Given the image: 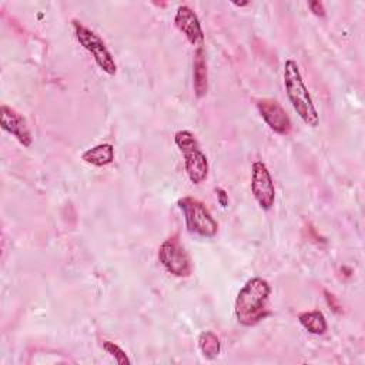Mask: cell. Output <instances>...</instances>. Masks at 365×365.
Listing matches in <instances>:
<instances>
[{
	"label": "cell",
	"mask_w": 365,
	"mask_h": 365,
	"mask_svg": "<svg viewBox=\"0 0 365 365\" xmlns=\"http://www.w3.org/2000/svg\"><path fill=\"white\" fill-rule=\"evenodd\" d=\"M271 295V285L261 277L250 278L238 291L235 298L234 312L238 324L244 327H254L269 315L268 299Z\"/></svg>",
	"instance_id": "6da1fadb"
},
{
	"label": "cell",
	"mask_w": 365,
	"mask_h": 365,
	"mask_svg": "<svg viewBox=\"0 0 365 365\" xmlns=\"http://www.w3.org/2000/svg\"><path fill=\"white\" fill-rule=\"evenodd\" d=\"M284 86L287 96L298 114V117L309 127L315 128L319 124L318 111L312 103L311 94L302 80L298 64L294 60H287L284 66Z\"/></svg>",
	"instance_id": "7a4b0ae2"
},
{
	"label": "cell",
	"mask_w": 365,
	"mask_h": 365,
	"mask_svg": "<svg viewBox=\"0 0 365 365\" xmlns=\"http://www.w3.org/2000/svg\"><path fill=\"white\" fill-rule=\"evenodd\" d=\"M177 204L184 212L188 232L204 238H211L217 234L218 224L200 200L192 197H182L177 201Z\"/></svg>",
	"instance_id": "3957f363"
},
{
	"label": "cell",
	"mask_w": 365,
	"mask_h": 365,
	"mask_svg": "<svg viewBox=\"0 0 365 365\" xmlns=\"http://www.w3.org/2000/svg\"><path fill=\"white\" fill-rule=\"evenodd\" d=\"M73 29L76 33V37L78 43L91 53L96 64L108 76H114L117 73V64L114 61L113 54L106 47L104 41L90 29H87L84 24H81L77 20H73Z\"/></svg>",
	"instance_id": "277c9868"
},
{
	"label": "cell",
	"mask_w": 365,
	"mask_h": 365,
	"mask_svg": "<svg viewBox=\"0 0 365 365\" xmlns=\"http://www.w3.org/2000/svg\"><path fill=\"white\" fill-rule=\"evenodd\" d=\"M158 261L174 277L187 278L192 272V264L178 235L167 238L158 248Z\"/></svg>",
	"instance_id": "5b68a950"
},
{
	"label": "cell",
	"mask_w": 365,
	"mask_h": 365,
	"mask_svg": "<svg viewBox=\"0 0 365 365\" xmlns=\"http://www.w3.org/2000/svg\"><path fill=\"white\" fill-rule=\"evenodd\" d=\"M251 191L257 204L268 211L275 202V185L271 173L264 161H254L251 171Z\"/></svg>",
	"instance_id": "8992f818"
},
{
	"label": "cell",
	"mask_w": 365,
	"mask_h": 365,
	"mask_svg": "<svg viewBox=\"0 0 365 365\" xmlns=\"http://www.w3.org/2000/svg\"><path fill=\"white\" fill-rule=\"evenodd\" d=\"M257 108L265 124L279 135H288L292 130V123L284 107L274 98L258 100Z\"/></svg>",
	"instance_id": "52a82bcc"
},
{
	"label": "cell",
	"mask_w": 365,
	"mask_h": 365,
	"mask_svg": "<svg viewBox=\"0 0 365 365\" xmlns=\"http://www.w3.org/2000/svg\"><path fill=\"white\" fill-rule=\"evenodd\" d=\"M0 123H1V128L10 135H13L21 145L24 147L31 145L33 137L27 125V121L14 108L3 104L0 107Z\"/></svg>",
	"instance_id": "ba28073f"
},
{
	"label": "cell",
	"mask_w": 365,
	"mask_h": 365,
	"mask_svg": "<svg viewBox=\"0 0 365 365\" xmlns=\"http://www.w3.org/2000/svg\"><path fill=\"white\" fill-rule=\"evenodd\" d=\"M174 24L192 46L202 47L204 31H202L198 16L194 13L191 7L185 4L178 6L174 16Z\"/></svg>",
	"instance_id": "9c48e42d"
},
{
	"label": "cell",
	"mask_w": 365,
	"mask_h": 365,
	"mask_svg": "<svg viewBox=\"0 0 365 365\" xmlns=\"http://www.w3.org/2000/svg\"><path fill=\"white\" fill-rule=\"evenodd\" d=\"M187 175L192 184H201L208 175L207 155L198 148L182 153Z\"/></svg>",
	"instance_id": "30bf717a"
},
{
	"label": "cell",
	"mask_w": 365,
	"mask_h": 365,
	"mask_svg": "<svg viewBox=\"0 0 365 365\" xmlns=\"http://www.w3.org/2000/svg\"><path fill=\"white\" fill-rule=\"evenodd\" d=\"M192 86L194 93L198 98L204 97L208 90V70H207V60L202 47H198L194 54L192 63Z\"/></svg>",
	"instance_id": "8fae6325"
},
{
	"label": "cell",
	"mask_w": 365,
	"mask_h": 365,
	"mask_svg": "<svg viewBox=\"0 0 365 365\" xmlns=\"http://www.w3.org/2000/svg\"><path fill=\"white\" fill-rule=\"evenodd\" d=\"M81 160L96 165V167H104L114 161V147L110 143H101L97 144L88 150H86L81 154Z\"/></svg>",
	"instance_id": "7c38bea8"
},
{
	"label": "cell",
	"mask_w": 365,
	"mask_h": 365,
	"mask_svg": "<svg viewBox=\"0 0 365 365\" xmlns=\"http://www.w3.org/2000/svg\"><path fill=\"white\" fill-rule=\"evenodd\" d=\"M298 321L309 334H314V335H324L328 328L324 314L317 309L301 312L298 315Z\"/></svg>",
	"instance_id": "4fadbf2b"
},
{
	"label": "cell",
	"mask_w": 365,
	"mask_h": 365,
	"mask_svg": "<svg viewBox=\"0 0 365 365\" xmlns=\"http://www.w3.org/2000/svg\"><path fill=\"white\" fill-rule=\"evenodd\" d=\"M198 346L202 355L208 359H214L218 356L221 351V342L220 338L212 331H204L198 338Z\"/></svg>",
	"instance_id": "5bb4252c"
},
{
	"label": "cell",
	"mask_w": 365,
	"mask_h": 365,
	"mask_svg": "<svg viewBox=\"0 0 365 365\" xmlns=\"http://www.w3.org/2000/svg\"><path fill=\"white\" fill-rule=\"evenodd\" d=\"M174 143L180 148L181 153H185V151H190V150H194V148L200 147L195 135L188 130L177 131L174 134Z\"/></svg>",
	"instance_id": "9a60e30c"
},
{
	"label": "cell",
	"mask_w": 365,
	"mask_h": 365,
	"mask_svg": "<svg viewBox=\"0 0 365 365\" xmlns=\"http://www.w3.org/2000/svg\"><path fill=\"white\" fill-rule=\"evenodd\" d=\"M103 348H104V351H106L107 354H110V355L115 359L117 364H120V365L131 364V361H130V358L127 356V354H125L117 344H114V342H111V341H103Z\"/></svg>",
	"instance_id": "2e32d148"
},
{
	"label": "cell",
	"mask_w": 365,
	"mask_h": 365,
	"mask_svg": "<svg viewBox=\"0 0 365 365\" xmlns=\"http://www.w3.org/2000/svg\"><path fill=\"white\" fill-rule=\"evenodd\" d=\"M308 7H309V10H311L315 16H318V17H324V16H325L324 4H322L321 1H318V0L309 1V3H308Z\"/></svg>",
	"instance_id": "e0dca14e"
},
{
	"label": "cell",
	"mask_w": 365,
	"mask_h": 365,
	"mask_svg": "<svg viewBox=\"0 0 365 365\" xmlns=\"http://www.w3.org/2000/svg\"><path fill=\"white\" fill-rule=\"evenodd\" d=\"M215 194H217V200L220 202L221 207H227L228 205V194L225 192V190L222 188H215Z\"/></svg>",
	"instance_id": "ac0fdd59"
},
{
	"label": "cell",
	"mask_w": 365,
	"mask_h": 365,
	"mask_svg": "<svg viewBox=\"0 0 365 365\" xmlns=\"http://www.w3.org/2000/svg\"><path fill=\"white\" fill-rule=\"evenodd\" d=\"M235 6H238V7H242V6H247L248 4V1H245V3H234Z\"/></svg>",
	"instance_id": "d6986e66"
}]
</instances>
